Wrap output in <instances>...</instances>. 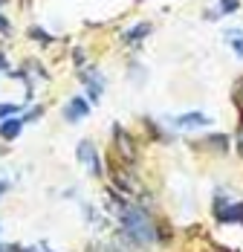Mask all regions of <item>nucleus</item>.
<instances>
[{
    "mask_svg": "<svg viewBox=\"0 0 243 252\" xmlns=\"http://www.w3.org/2000/svg\"><path fill=\"white\" fill-rule=\"evenodd\" d=\"M119 220H122V238L130 241V247H148L156 241V232L153 223L142 209H133V206H122L119 209Z\"/></svg>",
    "mask_w": 243,
    "mask_h": 252,
    "instance_id": "f257e3e1",
    "label": "nucleus"
},
{
    "mask_svg": "<svg viewBox=\"0 0 243 252\" xmlns=\"http://www.w3.org/2000/svg\"><path fill=\"white\" fill-rule=\"evenodd\" d=\"M78 162L81 165H87V171L93 177H101V159H98V154H96V148H93V142H81L78 145Z\"/></svg>",
    "mask_w": 243,
    "mask_h": 252,
    "instance_id": "f03ea898",
    "label": "nucleus"
},
{
    "mask_svg": "<svg viewBox=\"0 0 243 252\" xmlns=\"http://www.w3.org/2000/svg\"><path fill=\"white\" fill-rule=\"evenodd\" d=\"M78 78H81V81L87 84V93H90V99H93V101L101 99V90H104V78L98 76V73L93 70V67L81 70V73H78Z\"/></svg>",
    "mask_w": 243,
    "mask_h": 252,
    "instance_id": "7ed1b4c3",
    "label": "nucleus"
},
{
    "mask_svg": "<svg viewBox=\"0 0 243 252\" xmlns=\"http://www.w3.org/2000/svg\"><path fill=\"white\" fill-rule=\"evenodd\" d=\"M174 125L182 127V130L206 127V125H212V116H206V113H185V116H174Z\"/></svg>",
    "mask_w": 243,
    "mask_h": 252,
    "instance_id": "20e7f679",
    "label": "nucleus"
},
{
    "mask_svg": "<svg viewBox=\"0 0 243 252\" xmlns=\"http://www.w3.org/2000/svg\"><path fill=\"white\" fill-rule=\"evenodd\" d=\"M90 113V104L81 99V96H75V99H70V104H67V110H64V116H67V122H81L84 116Z\"/></svg>",
    "mask_w": 243,
    "mask_h": 252,
    "instance_id": "39448f33",
    "label": "nucleus"
},
{
    "mask_svg": "<svg viewBox=\"0 0 243 252\" xmlns=\"http://www.w3.org/2000/svg\"><path fill=\"white\" fill-rule=\"evenodd\" d=\"M116 145H119V151H122V157H124V162L130 165V162L136 159V151H133V142L127 139V133H124L122 127H116Z\"/></svg>",
    "mask_w": 243,
    "mask_h": 252,
    "instance_id": "423d86ee",
    "label": "nucleus"
},
{
    "mask_svg": "<svg viewBox=\"0 0 243 252\" xmlns=\"http://www.w3.org/2000/svg\"><path fill=\"white\" fill-rule=\"evenodd\" d=\"M226 41H232V50H235V55H238V58H243V32H241V29H229V32H226Z\"/></svg>",
    "mask_w": 243,
    "mask_h": 252,
    "instance_id": "0eeeda50",
    "label": "nucleus"
},
{
    "mask_svg": "<svg viewBox=\"0 0 243 252\" xmlns=\"http://www.w3.org/2000/svg\"><path fill=\"white\" fill-rule=\"evenodd\" d=\"M148 32H151V24H139L136 29H130V32H124V41H127V44H139V41L145 38Z\"/></svg>",
    "mask_w": 243,
    "mask_h": 252,
    "instance_id": "6e6552de",
    "label": "nucleus"
},
{
    "mask_svg": "<svg viewBox=\"0 0 243 252\" xmlns=\"http://www.w3.org/2000/svg\"><path fill=\"white\" fill-rule=\"evenodd\" d=\"M21 133V119H12V122H3L0 125V136L3 139H15Z\"/></svg>",
    "mask_w": 243,
    "mask_h": 252,
    "instance_id": "1a4fd4ad",
    "label": "nucleus"
},
{
    "mask_svg": "<svg viewBox=\"0 0 243 252\" xmlns=\"http://www.w3.org/2000/svg\"><path fill=\"white\" fill-rule=\"evenodd\" d=\"M113 183L119 186L124 194H133L136 191V180H130V177H124V174H113Z\"/></svg>",
    "mask_w": 243,
    "mask_h": 252,
    "instance_id": "9d476101",
    "label": "nucleus"
},
{
    "mask_svg": "<svg viewBox=\"0 0 243 252\" xmlns=\"http://www.w3.org/2000/svg\"><path fill=\"white\" fill-rule=\"evenodd\" d=\"M238 6H241L238 0H220V12H223V15H229V12H238Z\"/></svg>",
    "mask_w": 243,
    "mask_h": 252,
    "instance_id": "9b49d317",
    "label": "nucleus"
},
{
    "mask_svg": "<svg viewBox=\"0 0 243 252\" xmlns=\"http://www.w3.org/2000/svg\"><path fill=\"white\" fill-rule=\"evenodd\" d=\"M12 113H21V107H18V104H0V119H6V116H12Z\"/></svg>",
    "mask_w": 243,
    "mask_h": 252,
    "instance_id": "f8f14e48",
    "label": "nucleus"
},
{
    "mask_svg": "<svg viewBox=\"0 0 243 252\" xmlns=\"http://www.w3.org/2000/svg\"><path fill=\"white\" fill-rule=\"evenodd\" d=\"M209 139H212V145H214V148H223V151H226V145H229V139H226V136H209Z\"/></svg>",
    "mask_w": 243,
    "mask_h": 252,
    "instance_id": "ddd939ff",
    "label": "nucleus"
},
{
    "mask_svg": "<svg viewBox=\"0 0 243 252\" xmlns=\"http://www.w3.org/2000/svg\"><path fill=\"white\" fill-rule=\"evenodd\" d=\"M0 32H9V21L6 18H0Z\"/></svg>",
    "mask_w": 243,
    "mask_h": 252,
    "instance_id": "4468645a",
    "label": "nucleus"
},
{
    "mask_svg": "<svg viewBox=\"0 0 243 252\" xmlns=\"http://www.w3.org/2000/svg\"><path fill=\"white\" fill-rule=\"evenodd\" d=\"M9 186H6V180H0V197H3V191H6Z\"/></svg>",
    "mask_w": 243,
    "mask_h": 252,
    "instance_id": "2eb2a0df",
    "label": "nucleus"
},
{
    "mask_svg": "<svg viewBox=\"0 0 243 252\" xmlns=\"http://www.w3.org/2000/svg\"><path fill=\"white\" fill-rule=\"evenodd\" d=\"M104 252H122L119 247H113V244H110V247H104Z\"/></svg>",
    "mask_w": 243,
    "mask_h": 252,
    "instance_id": "dca6fc26",
    "label": "nucleus"
},
{
    "mask_svg": "<svg viewBox=\"0 0 243 252\" xmlns=\"http://www.w3.org/2000/svg\"><path fill=\"white\" fill-rule=\"evenodd\" d=\"M0 70H6V58L3 55H0Z\"/></svg>",
    "mask_w": 243,
    "mask_h": 252,
    "instance_id": "f3484780",
    "label": "nucleus"
},
{
    "mask_svg": "<svg viewBox=\"0 0 243 252\" xmlns=\"http://www.w3.org/2000/svg\"><path fill=\"white\" fill-rule=\"evenodd\" d=\"M0 252H6V247H0Z\"/></svg>",
    "mask_w": 243,
    "mask_h": 252,
    "instance_id": "a211bd4d",
    "label": "nucleus"
},
{
    "mask_svg": "<svg viewBox=\"0 0 243 252\" xmlns=\"http://www.w3.org/2000/svg\"><path fill=\"white\" fill-rule=\"evenodd\" d=\"M26 252H38V250H26Z\"/></svg>",
    "mask_w": 243,
    "mask_h": 252,
    "instance_id": "6ab92c4d",
    "label": "nucleus"
}]
</instances>
